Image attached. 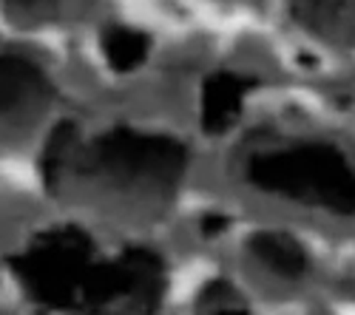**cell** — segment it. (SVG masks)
<instances>
[{"instance_id": "cell-1", "label": "cell", "mask_w": 355, "mask_h": 315, "mask_svg": "<svg viewBox=\"0 0 355 315\" xmlns=\"http://www.w3.org/2000/svg\"><path fill=\"white\" fill-rule=\"evenodd\" d=\"M188 170V148L162 134L114 128L80 154L77 174L134 199L168 202Z\"/></svg>"}, {"instance_id": "cell-2", "label": "cell", "mask_w": 355, "mask_h": 315, "mask_svg": "<svg viewBox=\"0 0 355 315\" xmlns=\"http://www.w3.org/2000/svg\"><path fill=\"white\" fill-rule=\"evenodd\" d=\"M26 296L46 312L92 315L94 242L83 227L63 224L37 233L28 247L9 259Z\"/></svg>"}, {"instance_id": "cell-3", "label": "cell", "mask_w": 355, "mask_h": 315, "mask_svg": "<svg viewBox=\"0 0 355 315\" xmlns=\"http://www.w3.org/2000/svg\"><path fill=\"white\" fill-rule=\"evenodd\" d=\"M245 177L253 188L295 202L349 216L355 205L347 156L327 142H302L248 159Z\"/></svg>"}, {"instance_id": "cell-4", "label": "cell", "mask_w": 355, "mask_h": 315, "mask_svg": "<svg viewBox=\"0 0 355 315\" xmlns=\"http://www.w3.org/2000/svg\"><path fill=\"white\" fill-rule=\"evenodd\" d=\"M51 100V82L26 57L0 54V123L35 114Z\"/></svg>"}, {"instance_id": "cell-5", "label": "cell", "mask_w": 355, "mask_h": 315, "mask_svg": "<svg viewBox=\"0 0 355 315\" xmlns=\"http://www.w3.org/2000/svg\"><path fill=\"white\" fill-rule=\"evenodd\" d=\"M253 89V80L236 71H219L208 77L202 94V128L208 134L227 131L242 114L245 94Z\"/></svg>"}, {"instance_id": "cell-6", "label": "cell", "mask_w": 355, "mask_h": 315, "mask_svg": "<svg viewBox=\"0 0 355 315\" xmlns=\"http://www.w3.org/2000/svg\"><path fill=\"white\" fill-rule=\"evenodd\" d=\"M250 250L256 259L268 267L270 273H276L279 278L287 281H299L307 273V255L302 250L299 242H293L284 233H273V231H261L250 239Z\"/></svg>"}, {"instance_id": "cell-7", "label": "cell", "mask_w": 355, "mask_h": 315, "mask_svg": "<svg viewBox=\"0 0 355 315\" xmlns=\"http://www.w3.org/2000/svg\"><path fill=\"white\" fill-rule=\"evenodd\" d=\"M103 51L114 71H131L148 57V37L128 26H108L103 32Z\"/></svg>"}, {"instance_id": "cell-8", "label": "cell", "mask_w": 355, "mask_h": 315, "mask_svg": "<svg viewBox=\"0 0 355 315\" xmlns=\"http://www.w3.org/2000/svg\"><path fill=\"white\" fill-rule=\"evenodd\" d=\"M74 151H77V125L74 123H60L51 131L46 154H43V179H46V188L51 193L60 188L63 177L69 174Z\"/></svg>"}, {"instance_id": "cell-9", "label": "cell", "mask_w": 355, "mask_h": 315, "mask_svg": "<svg viewBox=\"0 0 355 315\" xmlns=\"http://www.w3.org/2000/svg\"><path fill=\"white\" fill-rule=\"evenodd\" d=\"M293 12L318 35H330L349 23V0H293Z\"/></svg>"}, {"instance_id": "cell-10", "label": "cell", "mask_w": 355, "mask_h": 315, "mask_svg": "<svg viewBox=\"0 0 355 315\" xmlns=\"http://www.w3.org/2000/svg\"><path fill=\"white\" fill-rule=\"evenodd\" d=\"M60 0H6V12L15 20L32 23V20H43L49 6H57Z\"/></svg>"}, {"instance_id": "cell-11", "label": "cell", "mask_w": 355, "mask_h": 315, "mask_svg": "<svg viewBox=\"0 0 355 315\" xmlns=\"http://www.w3.org/2000/svg\"><path fill=\"white\" fill-rule=\"evenodd\" d=\"M211 315H250V312H248V309H245L242 304H233V301L227 298V301H225L222 307H216V309H214Z\"/></svg>"}, {"instance_id": "cell-12", "label": "cell", "mask_w": 355, "mask_h": 315, "mask_svg": "<svg viewBox=\"0 0 355 315\" xmlns=\"http://www.w3.org/2000/svg\"><path fill=\"white\" fill-rule=\"evenodd\" d=\"M230 222L227 219H216V216H211L208 222H205V233H219V231H225Z\"/></svg>"}]
</instances>
